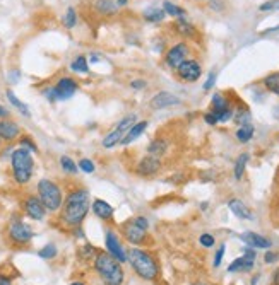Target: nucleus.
Instances as JSON below:
<instances>
[{"mask_svg": "<svg viewBox=\"0 0 279 285\" xmlns=\"http://www.w3.org/2000/svg\"><path fill=\"white\" fill-rule=\"evenodd\" d=\"M89 191L84 188L74 190L67 195L62 205V222L69 227H79L89 212Z\"/></svg>", "mask_w": 279, "mask_h": 285, "instance_id": "obj_1", "label": "nucleus"}, {"mask_svg": "<svg viewBox=\"0 0 279 285\" xmlns=\"http://www.w3.org/2000/svg\"><path fill=\"white\" fill-rule=\"evenodd\" d=\"M94 272L101 279L105 285H122L123 284V270L122 263L106 253H98L94 256Z\"/></svg>", "mask_w": 279, "mask_h": 285, "instance_id": "obj_2", "label": "nucleus"}, {"mask_svg": "<svg viewBox=\"0 0 279 285\" xmlns=\"http://www.w3.org/2000/svg\"><path fill=\"white\" fill-rule=\"evenodd\" d=\"M127 262L130 263L132 270L137 274V277H141L142 280H153L158 279L159 275V267L154 260V256L151 253H147L146 250H141V248H132L129 253H127Z\"/></svg>", "mask_w": 279, "mask_h": 285, "instance_id": "obj_3", "label": "nucleus"}, {"mask_svg": "<svg viewBox=\"0 0 279 285\" xmlns=\"http://www.w3.org/2000/svg\"><path fill=\"white\" fill-rule=\"evenodd\" d=\"M10 166H12V176L17 184L29 183L34 169V159L33 152L24 147H17L10 154Z\"/></svg>", "mask_w": 279, "mask_h": 285, "instance_id": "obj_4", "label": "nucleus"}, {"mask_svg": "<svg viewBox=\"0 0 279 285\" xmlns=\"http://www.w3.org/2000/svg\"><path fill=\"white\" fill-rule=\"evenodd\" d=\"M38 196L48 212L60 210V207L63 205V193L60 186L55 181H51V179H39Z\"/></svg>", "mask_w": 279, "mask_h": 285, "instance_id": "obj_5", "label": "nucleus"}, {"mask_svg": "<svg viewBox=\"0 0 279 285\" xmlns=\"http://www.w3.org/2000/svg\"><path fill=\"white\" fill-rule=\"evenodd\" d=\"M135 123H137V115L132 113V115L123 116L120 122L113 127V130H110L108 134L105 135V139L101 140V145L105 148H113V147L120 145L122 140L125 139L127 132H129Z\"/></svg>", "mask_w": 279, "mask_h": 285, "instance_id": "obj_6", "label": "nucleus"}, {"mask_svg": "<svg viewBox=\"0 0 279 285\" xmlns=\"http://www.w3.org/2000/svg\"><path fill=\"white\" fill-rule=\"evenodd\" d=\"M190 55V46L187 45L185 41H180V43H175L171 45L165 53V63L166 67L171 70H177L178 67L189 58Z\"/></svg>", "mask_w": 279, "mask_h": 285, "instance_id": "obj_7", "label": "nucleus"}, {"mask_svg": "<svg viewBox=\"0 0 279 285\" xmlns=\"http://www.w3.org/2000/svg\"><path fill=\"white\" fill-rule=\"evenodd\" d=\"M175 72H177V77L180 80H183V82H187V84H192L201 79L202 67L195 58H187Z\"/></svg>", "mask_w": 279, "mask_h": 285, "instance_id": "obj_8", "label": "nucleus"}, {"mask_svg": "<svg viewBox=\"0 0 279 285\" xmlns=\"http://www.w3.org/2000/svg\"><path fill=\"white\" fill-rule=\"evenodd\" d=\"M34 232L31 226H27L22 220H14L9 226V239L12 241L14 244H19V246H24V244L29 243L33 239Z\"/></svg>", "mask_w": 279, "mask_h": 285, "instance_id": "obj_9", "label": "nucleus"}, {"mask_svg": "<svg viewBox=\"0 0 279 285\" xmlns=\"http://www.w3.org/2000/svg\"><path fill=\"white\" fill-rule=\"evenodd\" d=\"M161 166H163L161 157L147 154V155H144V157H141V160L137 162V166H135V172H137L139 176L149 178V176L158 174L159 169H161Z\"/></svg>", "mask_w": 279, "mask_h": 285, "instance_id": "obj_10", "label": "nucleus"}, {"mask_svg": "<svg viewBox=\"0 0 279 285\" xmlns=\"http://www.w3.org/2000/svg\"><path fill=\"white\" fill-rule=\"evenodd\" d=\"M180 103L182 99L178 98V96H175L173 92L161 91L149 99V108L151 110H166V108H171V106H178Z\"/></svg>", "mask_w": 279, "mask_h": 285, "instance_id": "obj_11", "label": "nucleus"}, {"mask_svg": "<svg viewBox=\"0 0 279 285\" xmlns=\"http://www.w3.org/2000/svg\"><path fill=\"white\" fill-rule=\"evenodd\" d=\"M105 244H106V251H108L115 260H118L120 263L127 262V253L123 251L120 239H118V236L115 234L113 231L105 232Z\"/></svg>", "mask_w": 279, "mask_h": 285, "instance_id": "obj_12", "label": "nucleus"}, {"mask_svg": "<svg viewBox=\"0 0 279 285\" xmlns=\"http://www.w3.org/2000/svg\"><path fill=\"white\" fill-rule=\"evenodd\" d=\"M147 231L144 229H141L139 226H135L134 220H130L129 224H125V226L122 227V234L123 238L129 241L130 244H135V246H139V244H144L146 239H147Z\"/></svg>", "mask_w": 279, "mask_h": 285, "instance_id": "obj_13", "label": "nucleus"}, {"mask_svg": "<svg viewBox=\"0 0 279 285\" xmlns=\"http://www.w3.org/2000/svg\"><path fill=\"white\" fill-rule=\"evenodd\" d=\"M24 212H26V215L33 220H43L46 215V208L41 203L39 196H33V195L27 196L24 200Z\"/></svg>", "mask_w": 279, "mask_h": 285, "instance_id": "obj_14", "label": "nucleus"}, {"mask_svg": "<svg viewBox=\"0 0 279 285\" xmlns=\"http://www.w3.org/2000/svg\"><path fill=\"white\" fill-rule=\"evenodd\" d=\"M21 127L9 118L0 120V140L2 142H14L15 139L21 137Z\"/></svg>", "mask_w": 279, "mask_h": 285, "instance_id": "obj_15", "label": "nucleus"}, {"mask_svg": "<svg viewBox=\"0 0 279 285\" xmlns=\"http://www.w3.org/2000/svg\"><path fill=\"white\" fill-rule=\"evenodd\" d=\"M77 89H79L77 82H75L74 79H70V77H62L57 84H55V91H57L58 101L70 99L75 92H77Z\"/></svg>", "mask_w": 279, "mask_h": 285, "instance_id": "obj_16", "label": "nucleus"}, {"mask_svg": "<svg viewBox=\"0 0 279 285\" xmlns=\"http://www.w3.org/2000/svg\"><path fill=\"white\" fill-rule=\"evenodd\" d=\"M240 239L247 244L249 248H254V250H269L273 246L271 239L264 238V236L257 234V232H243L240 236Z\"/></svg>", "mask_w": 279, "mask_h": 285, "instance_id": "obj_17", "label": "nucleus"}, {"mask_svg": "<svg viewBox=\"0 0 279 285\" xmlns=\"http://www.w3.org/2000/svg\"><path fill=\"white\" fill-rule=\"evenodd\" d=\"M173 27H175V31H177L178 34L183 36V38H187V39H195V38L199 36L197 27H195L194 24L190 22L187 17L177 19V21H175V24H173Z\"/></svg>", "mask_w": 279, "mask_h": 285, "instance_id": "obj_18", "label": "nucleus"}, {"mask_svg": "<svg viewBox=\"0 0 279 285\" xmlns=\"http://www.w3.org/2000/svg\"><path fill=\"white\" fill-rule=\"evenodd\" d=\"M91 208H93V214L98 217V219L105 220V222H110L111 219H113V207L110 205V203H106L105 200L101 198H96L93 202V205H91Z\"/></svg>", "mask_w": 279, "mask_h": 285, "instance_id": "obj_19", "label": "nucleus"}, {"mask_svg": "<svg viewBox=\"0 0 279 285\" xmlns=\"http://www.w3.org/2000/svg\"><path fill=\"white\" fill-rule=\"evenodd\" d=\"M228 207H230V210L233 212V215H237L238 219H243V220H252L254 219L252 210H250V208L247 207L245 203L242 202V200L231 198L230 202H228Z\"/></svg>", "mask_w": 279, "mask_h": 285, "instance_id": "obj_20", "label": "nucleus"}, {"mask_svg": "<svg viewBox=\"0 0 279 285\" xmlns=\"http://www.w3.org/2000/svg\"><path fill=\"white\" fill-rule=\"evenodd\" d=\"M231 110V101L226 94L223 92H214L213 98H211V111H214L216 115L223 113V111Z\"/></svg>", "mask_w": 279, "mask_h": 285, "instance_id": "obj_21", "label": "nucleus"}, {"mask_svg": "<svg viewBox=\"0 0 279 285\" xmlns=\"http://www.w3.org/2000/svg\"><path fill=\"white\" fill-rule=\"evenodd\" d=\"M147 127H149V122H147V120H142V122H137L132 128H130L129 132H127L125 139L122 140L120 145H125V147H127V145H130V143H132V142H135V140H137L142 134H144Z\"/></svg>", "mask_w": 279, "mask_h": 285, "instance_id": "obj_22", "label": "nucleus"}, {"mask_svg": "<svg viewBox=\"0 0 279 285\" xmlns=\"http://www.w3.org/2000/svg\"><path fill=\"white\" fill-rule=\"evenodd\" d=\"M170 148V142L163 137H158L154 140H151V143L147 145V154L156 155V157H163V155L168 152Z\"/></svg>", "mask_w": 279, "mask_h": 285, "instance_id": "obj_23", "label": "nucleus"}, {"mask_svg": "<svg viewBox=\"0 0 279 285\" xmlns=\"http://www.w3.org/2000/svg\"><path fill=\"white\" fill-rule=\"evenodd\" d=\"M142 17L146 19L147 22H153V24H158V22H163L166 17V12L163 7H156V5H151L142 12Z\"/></svg>", "mask_w": 279, "mask_h": 285, "instance_id": "obj_24", "label": "nucleus"}, {"mask_svg": "<svg viewBox=\"0 0 279 285\" xmlns=\"http://www.w3.org/2000/svg\"><path fill=\"white\" fill-rule=\"evenodd\" d=\"M93 7L94 10L101 15H113L118 12V5L115 0H96V2L93 3Z\"/></svg>", "mask_w": 279, "mask_h": 285, "instance_id": "obj_25", "label": "nucleus"}, {"mask_svg": "<svg viewBox=\"0 0 279 285\" xmlns=\"http://www.w3.org/2000/svg\"><path fill=\"white\" fill-rule=\"evenodd\" d=\"M254 263L255 260H249L245 256H240V258L233 260L228 267V272L230 274H237V272H250L254 268Z\"/></svg>", "mask_w": 279, "mask_h": 285, "instance_id": "obj_26", "label": "nucleus"}, {"mask_svg": "<svg viewBox=\"0 0 279 285\" xmlns=\"http://www.w3.org/2000/svg\"><path fill=\"white\" fill-rule=\"evenodd\" d=\"M254 135H255V128L252 123H247V125L238 127V130L235 132V137H237V140L240 143H249L250 140L254 139Z\"/></svg>", "mask_w": 279, "mask_h": 285, "instance_id": "obj_27", "label": "nucleus"}, {"mask_svg": "<svg viewBox=\"0 0 279 285\" xmlns=\"http://www.w3.org/2000/svg\"><path fill=\"white\" fill-rule=\"evenodd\" d=\"M5 96H7V99H9V103L12 104L14 108H17L19 113H21L22 116H26V118H29V116H31L29 108L26 106V103H22L21 99H19L17 96L14 94V91H12V89H7V91H5Z\"/></svg>", "mask_w": 279, "mask_h": 285, "instance_id": "obj_28", "label": "nucleus"}, {"mask_svg": "<svg viewBox=\"0 0 279 285\" xmlns=\"http://www.w3.org/2000/svg\"><path fill=\"white\" fill-rule=\"evenodd\" d=\"M249 159H250V155L247 154V152H243V154H240L237 157V160H235V166H233L235 179H242L243 178V174H245V169H247V164H249Z\"/></svg>", "mask_w": 279, "mask_h": 285, "instance_id": "obj_29", "label": "nucleus"}, {"mask_svg": "<svg viewBox=\"0 0 279 285\" xmlns=\"http://www.w3.org/2000/svg\"><path fill=\"white\" fill-rule=\"evenodd\" d=\"M262 86L266 87V91L279 96V72H273V74L266 75V77L262 79Z\"/></svg>", "mask_w": 279, "mask_h": 285, "instance_id": "obj_30", "label": "nucleus"}, {"mask_svg": "<svg viewBox=\"0 0 279 285\" xmlns=\"http://www.w3.org/2000/svg\"><path fill=\"white\" fill-rule=\"evenodd\" d=\"M163 9H165L166 15H171V17H175V19H180V17H185L187 15V10L183 9V7L170 2V0H165V2H163Z\"/></svg>", "mask_w": 279, "mask_h": 285, "instance_id": "obj_31", "label": "nucleus"}, {"mask_svg": "<svg viewBox=\"0 0 279 285\" xmlns=\"http://www.w3.org/2000/svg\"><path fill=\"white\" fill-rule=\"evenodd\" d=\"M70 70L72 72H77V74H87L89 72V60L84 55H79L72 60L70 63Z\"/></svg>", "mask_w": 279, "mask_h": 285, "instance_id": "obj_32", "label": "nucleus"}, {"mask_svg": "<svg viewBox=\"0 0 279 285\" xmlns=\"http://www.w3.org/2000/svg\"><path fill=\"white\" fill-rule=\"evenodd\" d=\"M62 24L67 27V29H72V27L77 26V14H75L74 7H67L65 14L62 17Z\"/></svg>", "mask_w": 279, "mask_h": 285, "instance_id": "obj_33", "label": "nucleus"}, {"mask_svg": "<svg viewBox=\"0 0 279 285\" xmlns=\"http://www.w3.org/2000/svg\"><path fill=\"white\" fill-rule=\"evenodd\" d=\"M60 167L63 172H67V174H77V169H79V166L74 162L72 157H69V155H62L60 157Z\"/></svg>", "mask_w": 279, "mask_h": 285, "instance_id": "obj_34", "label": "nucleus"}, {"mask_svg": "<svg viewBox=\"0 0 279 285\" xmlns=\"http://www.w3.org/2000/svg\"><path fill=\"white\" fill-rule=\"evenodd\" d=\"M233 122L237 123L238 127L250 123V111L247 110V108H238V110L235 111V115H233Z\"/></svg>", "mask_w": 279, "mask_h": 285, "instance_id": "obj_35", "label": "nucleus"}, {"mask_svg": "<svg viewBox=\"0 0 279 285\" xmlns=\"http://www.w3.org/2000/svg\"><path fill=\"white\" fill-rule=\"evenodd\" d=\"M57 246H55L53 243H50V244H46L45 248H41V250L38 251V256L39 258H43V260H51V258H55L57 256Z\"/></svg>", "mask_w": 279, "mask_h": 285, "instance_id": "obj_36", "label": "nucleus"}, {"mask_svg": "<svg viewBox=\"0 0 279 285\" xmlns=\"http://www.w3.org/2000/svg\"><path fill=\"white\" fill-rule=\"evenodd\" d=\"M19 147H24L27 148V150H31L33 154H38V145L34 143V140L33 139H29V137H19Z\"/></svg>", "mask_w": 279, "mask_h": 285, "instance_id": "obj_37", "label": "nucleus"}, {"mask_svg": "<svg viewBox=\"0 0 279 285\" xmlns=\"http://www.w3.org/2000/svg\"><path fill=\"white\" fill-rule=\"evenodd\" d=\"M79 169H81L82 172H86V174H91V172H94V169H96V166H94V162L91 159H86L82 157L81 160H79Z\"/></svg>", "mask_w": 279, "mask_h": 285, "instance_id": "obj_38", "label": "nucleus"}, {"mask_svg": "<svg viewBox=\"0 0 279 285\" xmlns=\"http://www.w3.org/2000/svg\"><path fill=\"white\" fill-rule=\"evenodd\" d=\"M259 10H261V12L279 10V0H267V2H264V3H261V5H259Z\"/></svg>", "mask_w": 279, "mask_h": 285, "instance_id": "obj_39", "label": "nucleus"}, {"mask_svg": "<svg viewBox=\"0 0 279 285\" xmlns=\"http://www.w3.org/2000/svg\"><path fill=\"white\" fill-rule=\"evenodd\" d=\"M216 79H218V74L216 72H209V75H207V79H206V82H204V86H202V89L204 91H211L214 86H216Z\"/></svg>", "mask_w": 279, "mask_h": 285, "instance_id": "obj_40", "label": "nucleus"}, {"mask_svg": "<svg viewBox=\"0 0 279 285\" xmlns=\"http://www.w3.org/2000/svg\"><path fill=\"white\" fill-rule=\"evenodd\" d=\"M207 5H209V9L214 12H223L226 7V3H225V0H209Z\"/></svg>", "mask_w": 279, "mask_h": 285, "instance_id": "obj_41", "label": "nucleus"}, {"mask_svg": "<svg viewBox=\"0 0 279 285\" xmlns=\"http://www.w3.org/2000/svg\"><path fill=\"white\" fill-rule=\"evenodd\" d=\"M43 96H45V98L48 99L50 103L58 101V98H57V91H55V86H51V87H45V89H43Z\"/></svg>", "mask_w": 279, "mask_h": 285, "instance_id": "obj_42", "label": "nucleus"}, {"mask_svg": "<svg viewBox=\"0 0 279 285\" xmlns=\"http://www.w3.org/2000/svg\"><path fill=\"white\" fill-rule=\"evenodd\" d=\"M199 243H201L204 248H213L214 243H216V239H214V236H211V234H202L201 238H199Z\"/></svg>", "mask_w": 279, "mask_h": 285, "instance_id": "obj_43", "label": "nucleus"}, {"mask_svg": "<svg viewBox=\"0 0 279 285\" xmlns=\"http://www.w3.org/2000/svg\"><path fill=\"white\" fill-rule=\"evenodd\" d=\"M204 122L207 123V125H211V127H216L219 123L218 115L214 113V111H207V113H204Z\"/></svg>", "mask_w": 279, "mask_h": 285, "instance_id": "obj_44", "label": "nucleus"}, {"mask_svg": "<svg viewBox=\"0 0 279 285\" xmlns=\"http://www.w3.org/2000/svg\"><path fill=\"white\" fill-rule=\"evenodd\" d=\"M225 251H226V244H221V246H219V250L216 251V256H214V262H213L214 268H218L219 265H221L223 256H225Z\"/></svg>", "mask_w": 279, "mask_h": 285, "instance_id": "obj_45", "label": "nucleus"}, {"mask_svg": "<svg viewBox=\"0 0 279 285\" xmlns=\"http://www.w3.org/2000/svg\"><path fill=\"white\" fill-rule=\"evenodd\" d=\"M130 87H132L134 91H142V89H146V87H147V82H146V80H142V79H134L132 82H130Z\"/></svg>", "mask_w": 279, "mask_h": 285, "instance_id": "obj_46", "label": "nucleus"}, {"mask_svg": "<svg viewBox=\"0 0 279 285\" xmlns=\"http://www.w3.org/2000/svg\"><path fill=\"white\" fill-rule=\"evenodd\" d=\"M134 222H135V226H139L141 229H144V231H147V229H149V220H147L146 217H135Z\"/></svg>", "mask_w": 279, "mask_h": 285, "instance_id": "obj_47", "label": "nucleus"}, {"mask_svg": "<svg viewBox=\"0 0 279 285\" xmlns=\"http://www.w3.org/2000/svg\"><path fill=\"white\" fill-rule=\"evenodd\" d=\"M278 258H279V255H278V253L269 251V253H266L264 262H266V263H274V262H278Z\"/></svg>", "mask_w": 279, "mask_h": 285, "instance_id": "obj_48", "label": "nucleus"}, {"mask_svg": "<svg viewBox=\"0 0 279 285\" xmlns=\"http://www.w3.org/2000/svg\"><path fill=\"white\" fill-rule=\"evenodd\" d=\"M19 77H21V72L12 70V72H9V75H7V80H9L10 84H15L19 80Z\"/></svg>", "mask_w": 279, "mask_h": 285, "instance_id": "obj_49", "label": "nucleus"}, {"mask_svg": "<svg viewBox=\"0 0 279 285\" xmlns=\"http://www.w3.org/2000/svg\"><path fill=\"white\" fill-rule=\"evenodd\" d=\"M0 285H12V280H10V277L0 274Z\"/></svg>", "mask_w": 279, "mask_h": 285, "instance_id": "obj_50", "label": "nucleus"}, {"mask_svg": "<svg viewBox=\"0 0 279 285\" xmlns=\"http://www.w3.org/2000/svg\"><path fill=\"white\" fill-rule=\"evenodd\" d=\"M7 116H9V110H7L5 106H2V104H0V120L7 118Z\"/></svg>", "mask_w": 279, "mask_h": 285, "instance_id": "obj_51", "label": "nucleus"}, {"mask_svg": "<svg viewBox=\"0 0 279 285\" xmlns=\"http://www.w3.org/2000/svg\"><path fill=\"white\" fill-rule=\"evenodd\" d=\"M87 60H89V62H91V63H98V60H99V57H98V55H96V53H91V55H89V57H87Z\"/></svg>", "mask_w": 279, "mask_h": 285, "instance_id": "obj_52", "label": "nucleus"}, {"mask_svg": "<svg viewBox=\"0 0 279 285\" xmlns=\"http://www.w3.org/2000/svg\"><path fill=\"white\" fill-rule=\"evenodd\" d=\"M129 3V0H117V5L118 7H125Z\"/></svg>", "mask_w": 279, "mask_h": 285, "instance_id": "obj_53", "label": "nucleus"}, {"mask_svg": "<svg viewBox=\"0 0 279 285\" xmlns=\"http://www.w3.org/2000/svg\"><path fill=\"white\" fill-rule=\"evenodd\" d=\"M273 115H274V118H276V120H279V104H278V106H276V108H274V110H273Z\"/></svg>", "mask_w": 279, "mask_h": 285, "instance_id": "obj_54", "label": "nucleus"}, {"mask_svg": "<svg viewBox=\"0 0 279 285\" xmlns=\"http://www.w3.org/2000/svg\"><path fill=\"white\" fill-rule=\"evenodd\" d=\"M70 285H84V284H81V282H74V284H70Z\"/></svg>", "mask_w": 279, "mask_h": 285, "instance_id": "obj_55", "label": "nucleus"}, {"mask_svg": "<svg viewBox=\"0 0 279 285\" xmlns=\"http://www.w3.org/2000/svg\"><path fill=\"white\" fill-rule=\"evenodd\" d=\"M195 285H204V284H195Z\"/></svg>", "mask_w": 279, "mask_h": 285, "instance_id": "obj_56", "label": "nucleus"}, {"mask_svg": "<svg viewBox=\"0 0 279 285\" xmlns=\"http://www.w3.org/2000/svg\"><path fill=\"white\" fill-rule=\"evenodd\" d=\"M0 142H2V140H0Z\"/></svg>", "mask_w": 279, "mask_h": 285, "instance_id": "obj_57", "label": "nucleus"}]
</instances>
